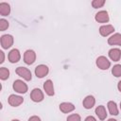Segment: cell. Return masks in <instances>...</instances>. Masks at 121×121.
<instances>
[{
	"label": "cell",
	"instance_id": "22",
	"mask_svg": "<svg viewBox=\"0 0 121 121\" xmlns=\"http://www.w3.org/2000/svg\"><path fill=\"white\" fill-rule=\"evenodd\" d=\"M66 120L67 121H81V117L78 113H72V114L68 115Z\"/></svg>",
	"mask_w": 121,
	"mask_h": 121
},
{
	"label": "cell",
	"instance_id": "12",
	"mask_svg": "<svg viewBox=\"0 0 121 121\" xmlns=\"http://www.w3.org/2000/svg\"><path fill=\"white\" fill-rule=\"evenodd\" d=\"M43 90L45 91V94L49 96L54 95L55 92H54V84L53 81L51 79H47L45 80V82L43 83Z\"/></svg>",
	"mask_w": 121,
	"mask_h": 121
},
{
	"label": "cell",
	"instance_id": "23",
	"mask_svg": "<svg viewBox=\"0 0 121 121\" xmlns=\"http://www.w3.org/2000/svg\"><path fill=\"white\" fill-rule=\"evenodd\" d=\"M105 4V1L104 0H94L92 2V6L95 8V9H98V8H101L103 7Z\"/></svg>",
	"mask_w": 121,
	"mask_h": 121
},
{
	"label": "cell",
	"instance_id": "7",
	"mask_svg": "<svg viewBox=\"0 0 121 121\" xmlns=\"http://www.w3.org/2000/svg\"><path fill=\"white\" fill-rule=\"evenodd\" d=\"M48 73H49V68L45 64H40V65L36 66V68H35V75L39 78H42L47 76Z\"/></svg>",
	"mask_w": 121,
	"mask_h": 121
},
{
	"label": "cell",
	"instance_id": "14",
	"mask_svg": "<svg viewBox=\"0 0 121 121\" xmlns=\"http://www.w3.org/2000/svg\"><path fill=\"white\" fill-rule=\"evenodd\" d=\"M74 110H75V106L70 102H62L60 104V111L63 113H69Z\"/></svg>",
	"mask_w": 121,
	"mask_h": 121
},
{
	"label": "cell",
	"instance_id": "4",
	"mask_svg": "<svg viewBox=\"0 0 121 121\" xmlns=\"http://www.w3.org/2000/svg\"><path fill=\"white\" fill-rule=\"evenodd\" d=\"M1 46L4 49H9L13 44V37L10 34H5L1 36Z\"/></svg>",
	"mask_w": 121,
	"mask_h": 121
},
{
	"label": "cell",
	"instance_id": "1",
	"mask_svg": "<svg viewBox=\"0 0 121 121\" xmlns=\"http://www.w3.org/2000/svg\"><path fill=\"white\" fill-rule=\"evenodd\" d=\"M12 88L13 90L18 93V94H26L28 90V87L26 85V83H25L23 80L21 79H16L14 80L13 82V85H12Z\"/></svg>",
	"mask_w": 121,
	"mask_h": 121
},
{
	"label": "cell",
	"instance_id": "6",
	"mask_svg": "<svg viewBox=\"0 0 121 121\" xmlns=\"http://www.w3.org/2000/svg\"><path fill=\"white\" fill-rule=\"evenodd\" d=\"M35 60H36V53L33 50L28 49L24 53V61H25V63L30 65V64H33L35 62Z\"/></svg>",
	"mask_w": 121,
	"mask_h": 121
},
{
	"label": "cell",
	"instance_id": "13",
	"mask_svg": "<svg viewBox=\"0 0 121 121\" xmlns=\"http://www.w3.org/2000/svg\"><path fill=\"white\" fill-rule=\"evenodd\" d=\"M95 98L93 95H87V96L83 99V101H82L83 107H84L85 109H87V110L92 109V108L95 106Z\"/></svg>",
	"mask_w": 121,
	"mask_h": 121
},
{
	"label": "cell",
	"instance_id": "27",
	"mask_svg": "<svg viewBox=\"0 0 121 121\" xmlns=\"http://www.w3.org/2000/svg\"><path fill=\"white\" fill-rule=\"evenodd\" d=\"M0 56H1V60H0V63H3L5 60V55L3 51H0Z\"/></svg>",
	"mask_w": 121,
	"mask_h": 121
},
{
	"label": "cell",
	"instance_id": "28",
	"mask_svg": "<svg viewBox=\"0 0 121 121\" xmlns=\"http://www.w3.org/2000/svg\"><path fill=\"white\" fill-rule=\"evenodd\" d=\"M117 89H118V91L121 93V80L118 82V84H117Z\"/></svg>",
	"mask_w": 121,
	"mask_h": 121
},
{
	"label": "cell",
	"instance_id": "18",
	"mask_svg": "<svg viewBox=\"0 0 121 121\" xmlns=\"http://www.w3.org/2000/svg\"><path fill=\"white\" fill-rule=\"evenodd\" d=\"M107 107H108V110H109V112L112 114V115H117L119 111H118V108H117V105L114 101H109L108 104H107Z\"/></svg>",
	"mask_w": 121,
	"mask_h": 121
},
{
	"label": "cell",
	"instance_id": "16",
	"mask_svg": "<svg viewBox=\"0 0 121 121\" xmlns=\"http://www.w3.org/2000/svg\"><path fill=\"white\" fill-rule=\"evenodd\" d=\"M109 57L113 61H118L121 58V50L119 48H112L109 50Z\"/></svg>",
	"mask_w": 121,
	"mask_h": 121
},
{
	"label": "cell",
	"instance_id": "15",
	"mask_svg": "<svg viewBox=\"0 0 121 121\" xmlns=\"http://www.w3.org/2000/svg\"><path fill=\"white\" fill-rule=\"evenodd\" d=\"M108 43L110 45H121V34L120 33H114L108 39Z\"/></svg>",
	"mask_w": 121,
	"mask_h": 121
},
{
	"label": "cell",
	"instance_id": "2",
	"mask_svg": "<svg viewBox=\"0 0 121 121\" xmlns=\"http://www.w3.org/2000/svg\"><path fill=\"white\" fill-rule=\"evenodd\" d=\"M15 73H16L19 77L23 78H24L25 80H26V81H29V80H31V78H32L31 72H30V70H29L28 68H26V67L19 66V67L16 68Z\"/></svg>",
	"mask_w": 121,
	"mask_h": 121
},
{
	"label": "cell",
	"instance_id": "11",
	"mask_svg": "<svg viewBox=\"0 0 121 121\" xmlns=\"http://www.w3.org/2000/svg\"><path fill=\"white\" fill-rule=\"evenodd\" d=\"M113 31H114V27L112 25H103L99 27V33L103 37L109 36L110 34L113 33Z\"/></svg>",
	"mask_w": 121,
	"mask_h": 121
},
{
	"label": "cell",
	"instance_id": "10",
	"mask_svg": "<svg viewBox=\"0 0 121 121\" xmlns=\"http://www.w3.org/2000/svg\"><path fill=\"white\" fill-rule=\"evenodd\" d=\"M95 19L96 22L104 24V23H108L109 22L110 17H109V14H108V12L106 10H100L95 14Z\"/></svg>",
	"mask_w": 121,
	"mask_h": 121
},
{
	"label": "cell",
	"instance_id": "29",
	"mask_svg": "<svg viewBox=\"0 0 121 121\" xmlns=\"http://www.w3.org/2000/svg\"><path fill=\"white\" fill-rule=\"evenodd\" d=\"M108 121H117V120L114 118H110V119H108Z\"/></svg>",
	"mask_w": 121,
	"mask_h": 121
},
{
	"label": "cell",
	"instance_id": "24",
	"mask_svg": "<svg viewBox=\"0 0 121 121\" xmlns=\"http://www.w3.org/2000/svg\"><path fill=\"white\" fill-rule=\"evenodd\" d=\"M9 22L6 20V19H1L0 20V30L1 31H4V30H6L8 27H9Z\"/></svg>",
	"mask_w": 121,
	"mask_h": 121
},
{
	"label": "cell",
	"instance_id": "30",
	"mask_svg": "<svg viewBox=\"0 0 121 121\" xmlns=\"http://www.w3.org/2000/svg\"><path fill=\"white\" fill-rule=\"evenodd\" d=\"M11 121H20V120H18V119H12Z\"/></svg>",
	"mask_w": 121,
	"mask_h": 121
},
{
	"label": "cell",
	"instance_id": "8",
	"mask_svg": "<svg viewBox=\"0 0 121 121\" xmlns=\"http://www.w3.org/2000/svg\"><path fill=\"white\" fill-rule=\"evenodd\" d=\"M8 102L12 107H18L24 102V98L17 95H10L8 98Z\"/></svg>",
	"mask_w": 121,
	"mask_h": 121
},
{
	"label": "cell",
	"instance_id": "25",
	"mask_svg": "<svg viewBox=\"0 0 121 121\" xmlns=\"http://www.w3.org/2000/svg\"><path fill=\"white\" fill-rule=\"evenodd\" d=\"M28 121H41V118L39 116H37V115H33V116L29 117Z\"/></svg>",
	"mask_w": 121,
	"mask_h": 121
},
{
	"label": "cell",
	"instance_id": "19",
	"mask_svg": "<svg viewBox=\"0 0 121 121\" xmlns=\"http://www.w3.org/2000/svg\"><path fill=\"white\" fill-rule=\"evenodd\" d=\"M10 13V7L8 3H0V14L2 16H8Z\"/></svg>",
	"mask_w": 121,
	"mask_h": 121
},
{
	"label": "cell",
	"instance_id": "31",
	"mask_svg": "<svg viewBox=\"0 0 121 121\" xmlns=\"http://www.w3.org/2000/svg\"><path fill=\"white\" fill-rule=\"evenodd\" d=\"M120 110H121V102H120Z\"/></svg>",
	"mask_w": 121,
	"mask_h": 121
},
{
	"label": "cell",
	"instance_id": "17",
	"mask_svg": "<svg viewBox=\"0 0 121 121\" xmlns=\"http://www.w3.org/2000/svg\"><path fill=\"white\" fill-rule=\"evenodd\" d=\"M95 114L96 116L100 119V120H105L106 117H107V112H106V109L103 105H99L95 108Z\"/></svg>",
	"mask_w": 121,
	"mask_h": 121
},
{
	"label": "cell",
	"instance_id": "9",
	"mask_svg": "<svg viewBox=\"0 0 121 121\" xmlns=\"http://www.w3.org/2000/svg\"><path fill=\"white\" fill-rule=\"evenodd\" d=\"M8 59H9V61L11 62V63H16L20 60L21 59V54H20V51L16 48H13L9 51V55H8Z\"/></svg>",
	"mask_w": 121,
	"mask_h": 121
},
{
	"label": "cell",
	"instance_id": "21",
	"mask_svg": "<svg viewBox=\"0 0 121 121\" xmlns=\"http://www.w3.org/2000/svg\"><path fill=\"white\" fill-rule=\"evenodd\" d=\"M112 74L115 78L121 77V64H115L112 69Z\"/></svg>",
	"mask_w": 121,
	"mask_h": 121
},
{
	"label": "cell",
	"instance_id": "26",
	"mask_svg": "<svg viewBox=\"0 0 121 121\" xmlns=\"http://www.w3.org/2000/svg\"><path fill=\"white\" fill-rule=\"evenodd\" d=\"M84 121H96V119H95L94 116L89 115V116H87V117L85 118V120H84Z\"/></svg>",
	"mask_w": 121,
	"mask_h": 121
},
{
	"label": "cell",
	"instance_id": "20",
	"mask_svg": "<svg viewBox=\"0 0 121 121\" xmlns=\"http://www.w3.org/2000/svg\"><path fill=\"white\" fill-rule=\"evenodd\" d=\"M9 77V70L6 67H1L0 68V78L2 80L8 79Z\"/></svg>",
	"mask_w": 121,
	"mask_h": 121
},
{
	"label": "cell",
	"instance_id": "3",
	"mask_svg": "<svg viewBox=\"0 0 121 121\" xmlns=\"http://www.w3.org/2000/svg\"><path fill=\"white\" fill-rule=\"evenodd\" d=\"M95 64L100 70H107L111 66V61L105 56H99L95 60Z\"/></svg>",
	"mask_w": 121,
	"mask_h": 121
},
{
	"label": "cell",
	"instance_id": "5",
	"mask_svg": "<svg viewBox=\"0 0 121 121\" xmlns=\"http://www.w3.org/2000/svg\"><path fill=\"white\" fill-rule=\"evenodd\" d=\"M30 98L33 102H41L43 100L44 95H43V93L41 89L34 88L30 93Z\"/></svg>",
	"mask_w": 121,
	"mask_h": 121
}]
</instances>
